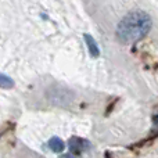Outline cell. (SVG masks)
I'll use <instances>...</instances> for the list:
<instances>
[{
    "label": "cell",
    "instance_id": "cell-2",
    "mask_svg": "<svg viewBox=\"0 0 158 158\" xmlns=\"http://www.w3.org/2000/svg\"><path fill=\"white\" fill-rule=\"evenodd\" d=\"M68 148H69V151H71V154L79 157V154L87 153V151L92 148V143L87 139H83V137L72 136V137H69V140H68Z\"/></svg>",
    "mask_w": 158,
    "mask_h": 158
},
{
    "label": "cell",
    "instance_id": "cell-1",
    "mask_svg": "<svg viewBox=\"0 0 158 158\" xmlns=\"http://www.w3.org/2000/svg\"><path fill=\"white\" fill-rule=\"evenodd\" d=\"M153 28V19L146 11L133 10L129 11L117 25V38L125 44L140 42L148 35Z\"/></svg>",
    "mask_w": 158,
    "mask_h": 158
},
{
    "label": "cell",
    "instance_id": "cell-4",
    "mask_svg": "<svg viewBox=\"0 0 158 158\" xmlns=\"http://www.w3.org/2000/svg\"><path fill=\"white\" fill-rule=\"evenodd\" d=\"M47 147H49V150H52L53 153L63 154V151L65 150L67 144L60 139V137L53 136L52 139H49V142H47Z\"/></svg>",
    "mask_w": 158,
    "mask_h": 158
},
{
    "label": "cell",
    "instance_id": "cell-3",
    "mask_svg": "<svg viewBox=\"0 0 158 158\" xmlns=\"http://www.w3.org/2000/svg\"><path fill=\"white\" fill-rule=\"evenodd\" d=\"M83 40H85V44L87 46V50H89L90 57L97 58L98 56H100V49H98V44H97V42H96V39L93 38L90 33H85Z\"/></svg>",
    "mask_w": 158,
    "mask_h": 158
},
{
    "label": "cell",
    "instance_id": "cell-5",
    "mask_svg": "<svg viewBox=\"0 0 158 158\" xmlns=\"http://www.w3.org/2000/svg\"><path fill=\"white\" fill-rule=\"evenodd\" d=\"M158 137V132H156V133H153V135H148L147 137H144L143 140H140V142H137V143H135L133 146H129L128 148H131V150H133V148H139V147H143V146H146V144H148V143H151V142H154Z\"/></svg>",
    "mask_w": 158,
    "mask_h": 158
},
{
    "label": "cell",
    "instance_id": "cell-9",
    "mask_svg": "<svg viewBox=\"0 0 158 158\" xmlns=\"http://www.w3.org/2000/svg\"><path fill=\"white\" fill-rule=\"evenodd\" d=\"M104 158H112L111 153H110V151H106V153H104Z\"/></svg>",
    "mask_w": 158,
    "mask_h": 158
},
{
    "label": "cell",
    "instance_id": "cell-8",
    "mask_svg": "<svg viewBox=\"0 0 158 158\" xmlns=\"http://www.w3.org/2000/svg\"><path fill=\"white\" fill-rule=\"evenodd\" d=\"M58 158H81V157L74 156V154H71V153H67V154H61V156H58Z\"/></svg>",
    "mask_w": 158,
    "mask_h": 158
},
{
    "label": "cell",
    "instance_id": "cell-6",
    "mask_svg": "<svg viewBox=\"0 0 158 158\" xmlns=\"http://www.w3.org/2000/svg\"><path fill=\"white\" fill-rule=\"evenodd\" d=\"M14 85H15V82L13 81V78L0 72V87L2 89H13Z\"/></svg>",
    "mask_w": 158,
    "mask_h": 158
},
{
    "label": "cell",
    "instance_id": "cell-7",
    "mask_svg": "<svg viewBox=\"0 0 158 158\" xmlns=\"http://www.w3.org/2000/svg\"><path fill=\"white\" fill-rule=\"evenodd\" d=\"M118 100H119V98H114V100H112V103L110 104V106L106 108V112H104V117H108V115L111 114V112H112V110H114V108H115V106H117Z\"/></svg>",
    "mask_w": 158,
    "mask_h": 158
}]
</instances>
